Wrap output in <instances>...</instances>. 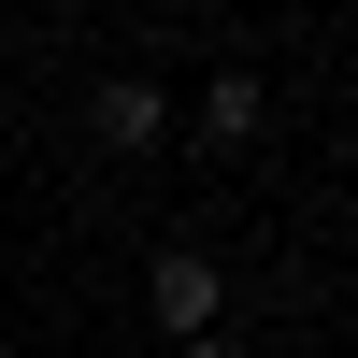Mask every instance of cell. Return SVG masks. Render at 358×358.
Segmentation results:
<instances>
[{"mask_svg": "<svg viewBox=\"0 0 358 358\" xmlns=\"http://www.w3.org/2000/svg\"><path fill=\"white\" fill-rule=\"evenodd\" d=\"M172 358H229V344H215V330H201V344H172Z\"/></svg>", "mask_w": 358, "mask_h": 358, "instance_id": "4", "label": "cell"}, {"mask_svg": "<svg viewBox=\"0 0 358 358\" xmlns=\"http://www.w3.org/2000/svg\"><path fill=\"white\" fill-rule=\"evenodd\" d=\"M143 301H158V330H172V344H201V330H215V258L172 244L158 273H143Z\"/></svg>", "mask_w": 358, "mask_h": 358, "instance_id": "1", "label": "cell"}, {"mask_svg": "<svg viewBox=\"0 0 358 358\" xmlns=\"http://www.w3.org/2000/svg\"><path fill=\"white\" fill-rule=\"evenodd\" d=\"M172 15H201V0H172Z\"/></svg>", "mask_w": 358, "mask_h": 358, "instance_id": "5", "label": "cell"}, {"mask_svg": "<svg viewBox=\"0 0 358 358\" xmlns=\"http://www.w3.org/2000/svg\"><path fill=\"white\" fill-rule=\"evenodd\" d=\"M86 129H101V143H115V158H143V143H158V129H172V101H158V86H143V72H115V86H101V101H86Z\"/></svg>", "mask_w": 358, "mask_h": 358, "instance_id": "2", "label": "cell"}, {"mask_svg": "<svg viewBox=\"0 0 358 358\" xmlns=\"http://www.w3.org/2000/svg\"><path fill=\"white\" fill-rule=\"evenodd\" d=\"M258 115H273L258 72H215V86H201V143H258Z\"/></svg>", "mask_w": 358, "mask_h": 358, "instance_id": "3", "label": "cell"}]
</instances>
